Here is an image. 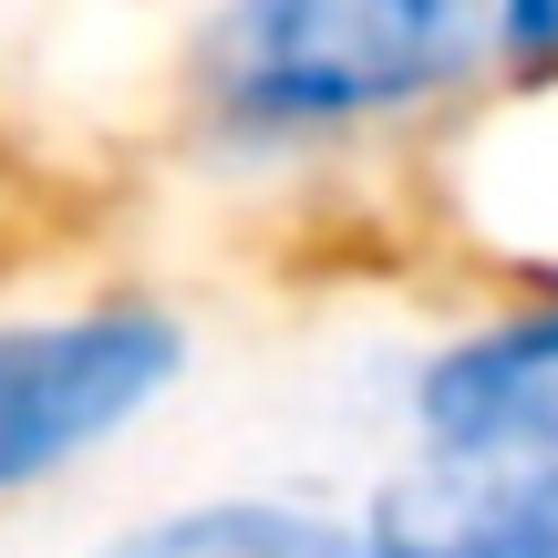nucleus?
I'll return each instance as SVG.
<instances>
[{
	"label": "nucleus",
	"mask_w": 558,
	"mask_h": 558,
	"mask_svg": "<svg viewBox=\"0 0 558 558\" xmlns=\"http://www.w3.org/2000/svg\"><path fill=\"white\" fill-rule=\"evenodd\" d=\"M497 62H507V94L558 104V0H497Z\"/></svg>",
	"instance_id": "6"
},
{
	"label": "nucleus",
	"mask_w": 558,
	"mask_h": 558,
	"mask_svg": "<svg viewBox=\"0 0 558 558\" xmlns=\"http://www.w3.org/2000/svg\"><path fill=\"white\" fill-rule=\"evenodd\" d=\"M83 558H362V518L331 486L239 476V486H186V497L135 507Z\"/></svg>",
	"instance_id": "5"
},
{
	"label": "nucleus",
	"mask_w": 558,
	"mask_h": 558,
	"mask_svg": "<svg viewBox=\"0 0 558 558\" xmlns=\"http://www.w3.org/2000/svg\"><path fill=\"white\" fill-rule=\"evenodd\" d=\"M197 383V320L166 290L104 279L0 311V507H41L114 465Z\"/></svg>",
	"instance_id": "2"
},
{
	"label": "nucleus",
	"mask_w": 558,
	"mask_h": 558,
	"mask_svg": "<svg viewBox=\"0 0 558 558\" xmlns=\"http://www.w3.org/2000/svg\"><path fill=\"white\" fill-rule=\"evenodd\" d=\"M497 94V0H218L177 62L186 145L248 186L424 156Z\"/></svg>",
	"instance_id": "1"
},
{
	"label": "nucleus",
	"mask_w": 558,
	"mask_h": 558,
	"mask_svg": "<svg viewBox=\"0 0 558 558\" xmlns=\"http://www.w3.org/2000/svg\"><path fill=\"white\" fill-rule=\"evenodd\" d=\"M403 456L548 465L558 476V269L497 279L476 311L424 331L393 373Z\"/></svg>",
	"instance_id": "3"
},
{
	"label": "nucleus",
	"mask_w": 558,
	"mask_h": 558,
	"mask_svg": "<svg viewBox=\"0 0 558 558\" xmlns=\"http://www.w3.org/2000/svg\"><path fill=\"white\" fill-rule=\"evenodd\" d=\"M362 558H558V476L548 465H456L393 456L352 497Z\"/></svg>",
	"instance_id": "4"
}]
</instances>
